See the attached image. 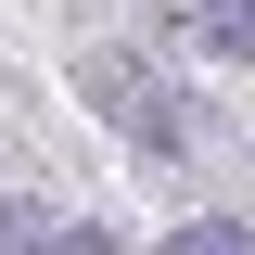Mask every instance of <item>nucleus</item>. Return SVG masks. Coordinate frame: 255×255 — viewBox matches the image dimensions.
I'll return each mask as SVG.
<instances>
[{
    "label": "nucleus",
    "mask_w": 255,
    "mask_h": 255,
    "mask_svg": "<svg viewBox=\"0 0 255 255\" xmlns=\"http://www.w3.org/2000/svg\"><path fill=\"white\" fill-rule=\"evenodd\" d=\"M38 255H115V230L102 217H64V230H38Z\"/></svg>",
    "instance_id": "obj_4"
},
{
    "label": "nucleus",
    "mask_w": 255,
    "mask_h": 255,
    "mask_svg": "<svg viewBox=\"0 0 255 255\" xmlns=\"http://www.w3.org/2000/svg\"><path fill=\"white\" fill-rule=\"evenodd\" d=\"M90 102L128 128V153H140V166H179L191 140H204V115H191L179 90H140V77H115V64H90Z\"/></svg>",
    "instance_id": "obj_1"
},
{
    "label": "nucleus",
    "mask_w": 255,
    "mask_h": 255,
    "mask_svg": "<svg viewBox=\"0 0 255 255\" xmlns=\"http://www.w3.org/2000/svg\"><path fill=\"white\" fill-rule=\"evenodd\" d=\"M191 26H204V51H230V64H255V0H204Z\"/></svg>",
    "instance_id": "obj_3"
},
{
    "label": "nucleus",
    "mask_w": 255,
    "mask_h": 255,
    "mask_svg": "<svg viewBox=\"0 0 255 255\" xmlns=\"http://www.w3.org/2000/svg\"><path fill=\"white\" fill-rule=\"evenodd\" d=\"M38 230H51L38 204H0V255H38Z\"/></svg>",
    "instance_id": "obj_5"
},
{
    "label": "nucleus",
    "mask_w": 255,
    "mask_h": 255,
    "mask_svg": "<svg viewBox=\"0 0 255 255\" xmlns=\"http://www.w3.org/2000/svg\"><path fill=\"white\" fill-rule=\"evenodd\" d=\"M153 255H255V230H243V217H179Z\"/></svg>",
    "instance_id": "obj_2"
}]
</instances>
